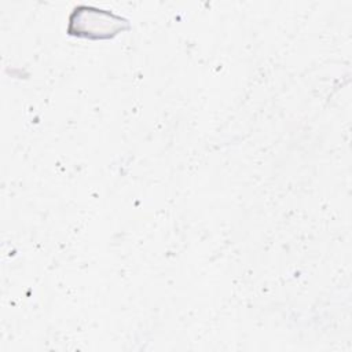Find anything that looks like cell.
<instances>
[{"mask_svg": "<svg viewBox=\"0 0 352 352\" xmlns=\"http://www.w3.org/2000/svg\"><path fill=\"white\" fill-rule=\"evenodd\" d=\"M74 11L70 16L69 32L72 34L103 38L116 34V32L122 30V18L117 16L111 12H106L102 10L88 11Z\"/></svg>", "mask_w": 352, "mask_h": 352, "instance_id": "1", "label": "cell"}]
</instances>
